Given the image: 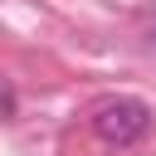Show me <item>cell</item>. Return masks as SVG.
Masks as SVG:
<instances>
[{
  "mask_svg": "<svg viewBox=\"0 0 156 156\" xmlns=\"http://www.w3.org/2000/svg\"><path fill=\"white\" fill-rule=\"evenodd\" d=\"M146 127H151V107L141 98H107L93 112V132L107 146H132L136 136H146Z\"/></svg>",
  "mask_w": 156,
  "mask_h": 156,
  "instance_id": "6da1fadb",
  "label": "cell"
},
{
  "mask_svg": "<svg viewBox=\"0 0 156 156\" xmlns=\"http://www.w3.org/2000/svg\"><path fill=\"white\" fill-rule=\"evenodd\" d=\"M15 107H20V98H15V88H5V117L15 122Z\"/></svg>",
  "mask_w": 156,
  "mask_h": 156,
  "instance_id": "7a4b0ae2",
  "label": "cell"
}]
</instances>
